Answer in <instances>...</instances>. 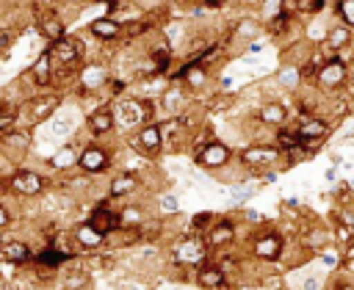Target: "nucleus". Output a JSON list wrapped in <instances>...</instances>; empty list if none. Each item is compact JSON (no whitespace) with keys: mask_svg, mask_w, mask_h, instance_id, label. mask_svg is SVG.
I'll return each mask as SVG.
<instances>
[{"mask_svg":"<svg viewBox=\"0 0 354 290\" xmlns=\"http://www.w3.org/2000/svg\"><path fill=\"white\" fill-rule=\"evenodd\" d=\"M282 157V152L277 149V144H252V146H243L238 152V160L249 168H266V166H274L277 160Z\"/></svg>","mask_w":354,"mask_h":290,"instance_id":"39448f33","label":"nucleus"},{"mask_svg":"<svg viewBox=\"0 0 354 290\" xmlns=\"http://www.w3.org/2000/svg\"><path fill=\"white\" fill-rule=\"evenodd\" d=\"M149 28H152V25H149L147 19H136V22L122 25V36H124V39H138V36H144Z\"/></svg>","mask_w":354,"mask_h":290,"instance_id":"2f4dec72","label":"nucleus"},{"mask_svg":"<svg viewBox=\"0 0 354 290\" xmlns=\"http://www.w3.org/2000/svg\"><path fill=\"white\" fill-rule=\"evenodd\" d=\"M136 146H138V152H144V155H158L160 146H163V124L147 122L144 127H138V133H136Z\"/></svg>","mask_w":354,"mask_h":290,"instance_id":"f8f14e48","label":"nucleus"},{"mask_svg":"<svg viewBox=\"0 0 354 290\" xmlns=\"http://www.w3.org/2000/svg\"><path fill=\"white\" fill-rule=\"evenodd\" d=\"M64 260H69V251H61V249H44L36 257V262H41L47 268H58V265H64Z\"/></svg>","mask_w":354,"mask_h":290,"instance_id":"c85d7f7f","label":"nucleus"},{"mask_svg":"<svg viewBox=\"0 0 354 290\" xmlns=\"http://www.w3.org/2000/svg\"><path fill=\"white\" fill-rule=\"evenodd\" d=\"M88 33L100 41H116L122 36V22L116 17H97L88 22Z\"/></svg>","mask_w":354,"mask_h":290,"instance_id":"4468645a","label":"nucleus"},{"mask_svg":"<svg viewBox=\"0 0 354 290\" xmlns=\"http://www.w3.org/2000/svg\"><path fill=\"white\" fill-rule=\"evenodd\" d=\"M160 102H163V105H166V108H169V110H177V108H180V105H177V102H183V91H180V88H174V86H171V88H166V97H163V99H160Z\"/></svg>","mask_w":354,"mask_h":290,"instance_id":"c9c22d12","label":"nucleus"},{"mask_svg":"<svg viewBox=\"0 0 354 290\" xmlns=\"http://www.w3.org/2000/svg\"><path fill=\"white\" fill-rule=\"evenodd\" d=\"M207 224H210V226L216 224L213 213H207V210H205V213H196V215L191 218V229H194V232H199V235H205V226H207Z\"/></svg>","mask_w":354,"mask_h":290,"instance_id":"f704fd0d","label":"nucleus"},{"mask_svg":"<svg viewBox=\"0 0 354 290\" xmlns=\"http://www.w3.org/2000/svg\"><path fill=\"white\" fill-rule=\"evenodd\" d=\"M335 14L340 17V25L354 28V0H337L335 3Z\"/></svg>","mask_w":354,"mask_h":290,"instance_id":"7c9ffc66","label":"nucleus"},{"mask_svg":"<svg viewBox=\"0 0 354 290\" xmlns=\"http://www.w3.org/2000/svg\"><path fill=\"white\" fill-rule=\"evenodd\" d=\"M55 108H58V99L55 97H41V99L30 102V122H44Z\"/></svg>","mask_w":354,"mask_h":290,"instance_id":"cd10ccee","label":"nucleus"},{"mask_svg":"<svg viewBox=\"0 0 354 290\" xmlns=\"http://www.w3.org/2000/svg\"><path fill=\"white\" fill-rule=\"evenodd\" d=\"M321 262H324V265H332V268H335V265L340 262V257H337V251H329V249H326V251L321 254Z\"/></svg>","mask_w":354,"mask_h":290,"instance_id":"4c0bfd02","label":"nucleus"},{"mask_svg":"<svg viewBox=\"0 0 354 290\" xmlns=\"http://www.w3.org/2000/svg\"><path fill=\"white\" fill-rule=\"evenodd\" d=\"M144 221H147V215H144V207H138V204H127L119 210V229L122 232H138L144 226Z\"/></svg>","mask_w":354,"mask_h":290,"instance_id":"412c9836","label":"nucleus"},{"mask_svg":"<svg viewBox=\"0 0 354 290\" xmlns=\"http://www.w3.org/2000/svg\"><path fill=\"white\" fill-rule=\"evenodd\" d=\"M351 44V28H346V25H335V28H329L326 30V39H324V52H326V58H332V55H340V50L343 47H348Z\"/></svg>","mask_w":354,"mask_h":290,"instance_id":"2eb2a0df","label":"nucleus"},{"mask_svg":"<svg viewBox=\"0 0 354 290\" xmlns=\"http://www.w3.org/2000/svg\"><path fill=\"white\" fill-rule=\"evenodd\" d=\"M293 133L299 135V141L307 146V144H315V141H321L326 133H329V119H324V116H318V113H307V116H301L296 124H293Z\"/></svg>","mask_w":354,"mask_h":290,"instance_id":"1a4fd4ad","label":"nucleus"},{"mask_svg":"<svg viewBox=\"0 0 354 290\" xmlns=\"http://www.w3.org/2000/svg\"><path fill=\"white\" fill-rule=\"evenodd\" d=\"M171 257H174V262H180V265H194V268L199 271V268L205 265V260H207V246H205L202 235H191V238L177 240V246L171 249Z\"/></svg>","mask_w":354,"mask_h":290,"instance_id":"f03ea898","label":"nucleus"},{"mask_svg":"<svg viewBox=\"0 0 354 290\" xmlns=\"http://www.w3.org/2000/svg\"><path fill=\"white\" fill-rule=\"evenodd\" d=\"M47 52H50V58H53V66H55V64L72 66V64H77V61L83 58V44H80L77 39H69V36H64V39L53 41Z\"/></svg>","mask_w":354,"mask_h":290,"instance_id":"9d476101","label":"nucleus"},{"mask_svg":"<svg viewBox=\"0 0 354 290\" xmlns=\"http://www.w3.org/2000/svg\"><path fill=\"white\" fill-rule=\"evenodd\" d=\"M290 8L301 11V14H318L326 8V0H296V3H290Z\"/></svg>","mask_w":354,"mask_h":290,"instance_id":"473e14b6","label":"nucleus"},{"mask_svg":"<svg viewBox=\"0 0 354 290\" xmlns=\"http://www.w3.org/2000/svg\"><path fill=\"white\" fill-rule=\"evenodd\" d=\"M160 204H163V210H166V213H171V210H177V207H180V202H177L174 196H163V199H160Z\"/></svg>","mask_w":354,"mask_h":290,"instance_id":"58836bf2","label":"nucleus"},{"mask_svg":"<svg viewBox=\"0 0 354 290\" xmlns=\"http://www.w3.org/2000/svg\"><path fill=\"white\" fill-rule=\"evenodd\" d=\"M75 240H77V246H83V249H88V251H94V249H100L102 243H105V235H100L97 229H91L88 224H80L77 229H75Z\"/></svg>","mask_w":354,"mask_h":290,"instance_id":"b1692460","label":"nucleus"},{"mask_svg":"<svg viewBox=\"0 0 354 290\" xmlns=\"http://www.w3.org/2000/svg\"><path fill=\"white\" fill-rule=\"evenodd\" d=\"M315 83H318V88H324V91H337V88H343V86H348V66H346L343 55L326 58V61L318 66V72H315Z\"/></svg>","mask_w":354,"mask_h":290,"instance_id":"f257e3e1","label":"nucleus"},{"mask_svg":"<svg viewBox=\"0 0 354 290\" xmlns=\"http://www.w3.org/2000/svg\"><path fill=\"white\" fill-rule=\"evenodd\" d=\"M30 75H33L36 86H47V83L53 80V58H50V52H41V55L33 61Z\"/></svg>","mask_w":354,"mask_h":290,"instance_id":"5701e85b","label":"nucleus"},{"mask_svg":"<svg viewBox=\"0 0 354 290\" xmlns=\"http://www.w3.org/2000/svg\"><path fill=\"white\" fill-rule=\"evenodd\" d=\"M116 113H119L124 127H144L147 122H155L152 119V102H147V99H122L116 105Z\"/></svg>","mask_w":354,"mask_h":290,"instance_id":"20e7f679","label":"nucleus"},{"mask_svg":"<svg viewBox=\"0 0 354 290\" xmlns=\"http://www.w3.org/2000/svg\"><path fill=\"white\" fill-rule=\"evenodd\" d=\"M39 30H41L44 39H50V44L64 39V22L58 17H53V14L50 17H39Z\"/></svg>","mask_w":354,"mask_h":290,"instance_id":"a878e982","label":"nucleus"},{"mask_svg":"<svg viewBox=\"0 0 354 290\" xmlns=\"http://www.w3.org/2000/svg\"><path fill=\"white\" fill-rule=\"evenodd\" d=\"M0 144H3V149H6L8 155H11V152L25 155V152L30 149V133H28V130H22V127H11L8 133H3Z\"/></svg>","mask_w":354,"mask_h":290,"instance_id":"6ab92c4d","label":"nucleus"},{"mask_svg":"<svg viewBox=\"0 0 354 290\" xmlns=\"http://www.w3.org/2000/svg\"><path fill=\"white\" fill-rule=\"evenodd\" d=\"M196 282H199L205 290H224V287H227V273H224L216 262H205V265L196 271Z\"/></svg>","mask_w":354,"mask_h":290,"instance_id":"f3484780","label":"nucleus"},{"mask_svg":"<svg viewBox=\"0 0 354 290\" xmlns=\"http://www.w3.org/2000/svg\"><path fill=\"white\" fill-rule=\"evenodd\" d=\"M86 124H88V130H91L94 135H108V133L116 127V113H113L108 105L94 108V110L88 113V119H86Z\"/></svg>","mask_w":354,"mask_h":290,"instance_id":"dca6fc26","label":"nucleus"},{"mask_svg":"<svg viewBox=\"0 0 354 290\" xmlns=\"http://www.w3.org/2000/svg\"><path fill=\"white\" fill-rule=\"evenodd\" d=\"M44 185H47V180L33 168H17L8 180V188L17 196H39L44 191Z\"/></svg>","mask_w":354,"mask_h":290,"instance_id":"6e6552de","label":"nucleus"},{"mask_svg":"<svg viewBox=\"0 0 354 290\" xmlns=\"http://www.w3.org/2000/svg\"><path fill=\"white\" fill-rule=\"evenodd\" d=\"M77 157H80V152H75V146H61V149L50 157V166H53L55 171H66V168L77 166Z\"/></svg>","mask_w":354,"mask_h":290,"instance_id":"393cba45","label":"nucleus"},{"mask_svg":"<svg viewBox=\"0 0 354 290\" xmlns=\"http://www.w3.org/2000/svg\"><path fill=\"white\" fill-rule=\"evenodd\" d=\"M91 229H97L100 235H111V232H119V213L116 210H111V207H105V204H100L91 215H88V221H86Z\"/></svg>","mask_w":354,"mask_h":290,"instance_id":"ddd939ff","label":"nucleus"},{"mask_svg":"<svg viewBox=\"0 0 354 290\" xmlns=\"http://www.w3.org/2000/svg\"><path fill=\"white\" fill-rule=\"evenodd\" d=\"M80 83H83L86 88H97V86L108 83V72H105L100 64H88V66L80 72Z\"/></svg>","mask_w":354,"mask_h":290,"instance_id":"bb28decb","label":"nucleus"},{"mask_svg":"<svg viewBox=\"0 0 354 290\" xmlns=\"http://www.w3.org/2000/svg\"><path fill=\"white\" fill-rule=\"evenodd\" d=\"M17 105H11V102H0V133H8L11 127H14V122H17Z\"/></svg>","mask_w":354,"mask_h":290,"instance_id":"c756f323","label":"nucleus"},{"mask_svg":"<svg viewBox=\"0 0 354 290\" xmlns=\"http://www.w3.org/2000/svg\"><path fill=\"white\" fill-rule=\"evenodd\" d=\"M8 221H11V215H8V210H6L3 204H0V229H3V226H6Z\"/></svg>","mask_w":354,"mask_h":290,"instance_id":"a19ab883","label":"nucleus"},{"mask_svg":"<svg viewBox=\"0 0 354 290\" xmlns=\"http://www.w3.org/2000/svg\"><path fill=\"white\" fill-rule=\"evenodd\" d=\"M230 157H232L230 144L216 141V138L205 141V144H196V155H194L196 166H202V168H221V166L230 163Z\"/></svg>","mask_w":354,"mask_h":290,"instance_id":"7ed1b4c3","label":"nucleus"},{"mask_svg":"<svg viewBox=\"0 0 354 290\" xmlns=\"http://www.w3.org/2000/svg\"><path fill=\"white\" fill-rule=\"evenodd\" d=\"M0 251H3L6 262H11V265H22V262H30V257H33L30 246H28V243H22V240H6V243L0 246Z\"/></svg>","mask_w":354,"mask_h":290,"instance_id":"4be33fe9","label":"nucleus"},{"mask_svg":"<svg viewBox=\"0 0 354 290\" xmlns=\"http://www.w3.org/2000/svg\"><path fill=\"white\" fill-rule=\"evenodd\" d=\"M0 246H3V240H0Z\"/></svg>","mask_w":354,"mask_h":290,"instance_id":"c03bdc74","label":"nucleus"},{"mask_svg":"<svg viewBox=\"0 0 354 290\" xmlns=\"http://www.w3.org/2000/svg\"><path fill=\"white\" fill-rule=\"evenodd\" d=\"M346 88H348V94L354 97V80H348V86H346Z\"/></svg>","mask_w":354,"mask_h":290,"instance_id":"79ce46f5","label":"nucleus"},{"mask_svg":"<svg viewBox=\"0 0 354 290\" xmlns=\"http://www.w3.org/2000/svg\"><path fill=\"white\" fill-rule=\"evenodd\" d=\"M348 185H351V188H354V177H351V180H348Z\"/></svg>","mask_w":354,"mask_h":290,"instance_id":"37998d69","label":"nucleus"},{"mask_svg":"<svg viewBox=\"0 0 354 290\" xmlns=\"http://www.w3.org/2000/svg\"><path fill=\"white\" fill-rule=\"evenodd\" d=\"M111 166V152L102 146V144H86L80 149V157H77V168L88 177L94 174H102L105 168Z\"/></svg>","mask_w":354,"mask_h":290,"instance_id":"423d86ee","label":"nucleus"},{"mask_svg":"<svg viewBox=\"0 0 354 290\" xmlns=\"http://www.w3.org/2000/svg\"><path fill=\"white\" fill-rule=\"evenodd\" d=\"M257 119H260L263 124L279 130V127H285V122H288V108H285L282 102H263L260 110H257Z\"/></svg>","mask_w":354,"mask_h":290,"instance_id":"a211bd4d","label":"nucleus"},{"mask_svg":"<svg viewBox=\"0 0 354 290\" xmlns=\"http://www.w3.org/2000/svg\"><path fill=\"white\" fill-rule=\"evenodd\" d=\"M282 249H285L282 235L279 232H271V229L257 232L254 240H252V254L257 260H263V262H277L282 257Z\"/></svg>","mask_w":354,"mask_h":290,"instance_id":"0eeeda50","label":"nucleus"},{"mask_svg":"<svg viewBox=\"0 0 354 290\" xmlns=\"http://www.w3.org/2000/svg\"><path fill=\"white\" fill-rule=\"evenodd\" d=\"M136 188H138V177H136L133 171H119V174H113L111 182H108V196H111V199H122V196L133 193Z\"/></svg>","mask_w":354,"mask_h":290,"instance_id":"aec40b11","label":"nucleus"},{"mask_svg":"<svg viewBox=\"0 0 354 290\" xmlns=\"http://www.w3.org/2000/svg\"><path fill=\"white\" fill-rule=\"evenodd\" d=\"M279 83L288 86V88H296L299 83H304V80H301V69H299L296 64L288 66V69H282V72H279Z\"/></svg>","mask_w":354,"mask_h":290,"instance_id":"72a5a7b5","label":"nucleus"},{"mask_svg":"<svg viewBox=\"0 0 354 290\" xmlns=\"http://www.w3.org/2000/svg\"><path fill=\"white\" fill-rule=\"evenodd\" d=\"M337 224H340V226H346V229L354 235V210H343V213H340V218H337Z\"/></svg>","mask_w":354,"mask_h":290,"instance_id":"e433bc0d","label":"nucleus"},{"mask_svg":"<svg viewBox=\"0 0 354 290\" xmlns=\"http://www.w3.org/2000/svg\"><path fill=\"white\" fill-rule=\"evenodd\" d=\"M329 290H354V284L351 282H335Z\"/></svg>","mask_w":354,"mask_h":290,"instance_id":"ea45409f","label":"nucleus"},{"mask_svg":"<svg viewBox=\"0 0 354 290\" xmlns=\"http://www.w3.org/2000/svg\"><path fill=\"white\" fill-rule=\"evenodd\" d=\"M202 240H205V246H207V251H218V249H227L232 240H235V224L230 221V218H221V221H216L205 235H202Z\"/></svg>","mask_w":354,"mask_h":290,"instance_id":"9b49d317","label":"nucleus"}]
</instances>
